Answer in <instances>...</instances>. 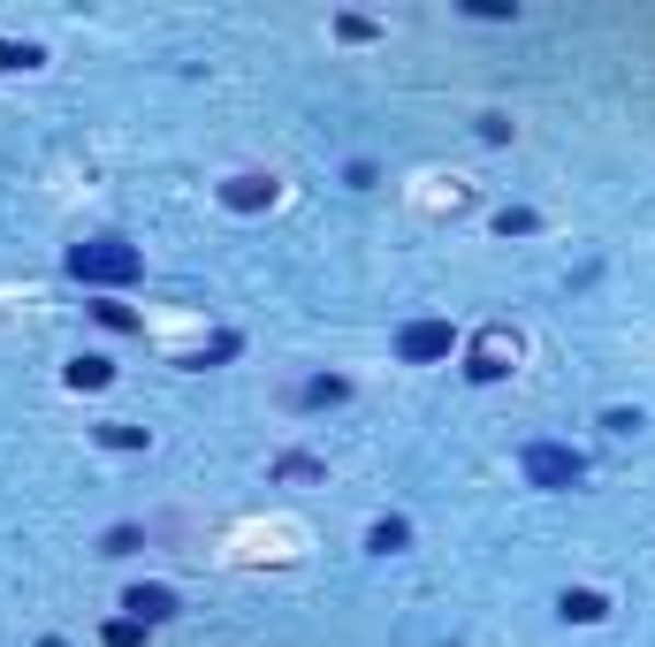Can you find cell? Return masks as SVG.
<instances>
[{
    "instance_id": "3957f363",
    "label": "cell",
    "mask_w": 655,
    "mask_h": 647,
    "mask_svg": "<svg viewBox=\"0 0 655 647\" xmlns=\"http://www.w3.org/2000/svg\"><path fill=\"white\" fill-rule=\"evenodd\" d=\"M526 481L533 487H572L579 481V458L556 450V442H533V450H526Z\"/></svg>"
},
{
    "instance_id": "52a82bcc",
    "label": "cell",
    "mask_w": 655,
    "mask_h": 647,
    "mask_svg": "<svg viewBox=\"0 0 655 647\" xmlns=\"http://www.w3.org/2000/svg\"><path fill=\"white\" fill-rule=\"evenodd\" d=\"M366 541H374V548H381V556H389V548H404V541H412V525H404V518H381V525H374V533H366Z\"/></svg>"
},
{
    "instance_id": "8992f818",
    "label": "cell",
    "mask_w": 655,
    "mask_h": 647,
    "mask_svg": "<svg viewBox=\"0 0 655 647\" xmlns=\"http://www.w3.org/2000/svg\"><path fill=\"white\" fill-rule=\"evenodd\" d=\"M556 610H564L572 625H595V617H602V594H587V587H579V594H564Z\"/></svg>"
},
{
    "instance_id": "7a4b0ae2",
    "label": "cell",
    "mask_w": 655,
    "mask_h": 647,
    "mask_svg": "<svg viewBox=\"0 0 655 647\" xmlns=\"http://www.w3.org/2000/svg\"><path fill=\"white\" fill-rule=\"evenodd\" d=\"M450 321H412L404 335H397V358H412V366H427V358H450Z\"/></svg>"
},
{
    "instance_id": "6da1fadb",
    "label": "cell",
    "mask_w": 655,
    "mask_h": 647,
    "mask_svg": "<svg viewBox=\"0 0 655 647\" xmlns=\"http://www.w3.org/2000/svg\"><path fill=\"white\" fill-rule=\"evenodd\" d=\"M69 275L77 282H138V252L123 236H92V244L69 252Z\"/></svg>"
},
{
    "instance_id": "5b68a950",
    "label": "cell",
    "mask_w": 655,
    "mask_h": 647,
    "mask_svg": "<svg viewBox=\"0 0 655 647\" xmlns=\"http://www.w3.org/2000/svg\"><path fill=\"white\" fill-rule=\"evenodd\" d=\"M267 198H275V183H260V175H237V183H229V206H237V213H252V206H267Z\"/></svg>"
},
{
    "instance_id": "277c9868",
    "label": "cell",
    "mask_w": 655,
    "mask_h": 647,
    "mask_svg": "<svg viewBox=\"0 0 655 647\" xmlns=\"http://www.w3.org/2000/svg\"><path fill=\"white\" fill-rule=\"evenodd\" d=\"M123 610H130V617H138V625H161L168 610H175V594H168V587H138V594H130V602H123Z\"/></svg>"
},
{
    "instance_id": "ba28073f",
    "label": "cell",
    "mask_w": 655,
    "mask_h": 647,
    "mask_svg": "<svg viewBox=\"0 0 655 647\" xmlns=\"http://www.w3.org/2000/svg\"><path fill=\"white\" fill-rule=\"evenodd\" d=\"M107 373H115V366H107V358H77V366H69V381H77V389H100V381H107Z\"/></svg>"
}]
</instances>
